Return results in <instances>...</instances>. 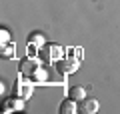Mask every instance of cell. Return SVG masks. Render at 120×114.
Masks as SVG:
<instances>
[{"label":"cell","instance_id":"obj_1","mask_svg":"<svg viewBox=\"0 0 120 114\" xmlns=\"http://www.w3.org/2000/svg\"><path fill=\"white\" fill-rule=\"evenodd\" d=\"M78 64H80V60L68 56V58H60L58 62H56V68H58L60 72H64V74H72V72L78 70Z\"/></svg>","mask_w":120,"mask_h":114},{"label":"cell","instance_id":"obj_2","mask_svg":"<svg viewBox=\"0 0 120 114\" xmlns=\"http://www.w3.org/2000/svg\"><path fill=\"white\" fill-rule=\"evenodd\" d=\"M38 68H40L38 60H34V58H24V60L20 62V74L24 76V78H32V74H34Z\"/></svg>","mask_w":120,"mask_h":114},{"label":"cell","instance_id":"obj_3","mask_svg":"<svg viewBox=\"0 0 120 114\" xmlns=\"http://www.w3.org/2000/svg\"><path fill=\"white\" fill-rule=\"evenodd\" d=\"M78 112L80 114H96L98 112V100L94 98H84L78 106Z\"/></svg>","mask_w":120,"mask_h":114},{"label":"cell","instance_id":"obj_4","mask_svg":"<svg viewBox=\"0 0 120 114\" xmlns=\"http://www.w3.org/2000/svg\"><path fill=\"white\" fill-rule=\"evenodd\" d=\"M32 88H34V86H32V82H24V80H20V78H18V82H16V94L20 98H28L30 94H32Z\"/></svg>","mask_w":120,"mask_h":114},{"label":"cell","instance_id":"obj_5","mask_svg":"<svg viewBox=\"0 0 120 114\" xmlns=\"http://www.w3.org/2000/svg\"><path fill=\"white\" fill-rule=\"evenodd\" d=\"M24 98H10V100H6V104L2 106V110L4 112H10V110H22L24 108Z\"/></svg>","mask_w":120,"mask_h":114},{"label":"cell","instance_id":"obj_6","mask_svg":"<svg viewBox=\"0 0 120 114\" xmlns=\"http://www.w3.org/2000/svg\"><path fill=\"white\" fill-rule=\"evenodd\" d=\"M78 112V106H76V100L68 98L60 104V114H76Z\"/></svg>","mask_w":120,"mask_h":114},{"label":"cell","instance_id":"obj_7","mask_svg":"<svg viewBox=\"0 0 120 114\" xmlns=\"http://www.w3.org/2000/svg\"><path fill=\"white\" fill-rule=\"evenodd\" d=\"M68 98H72V100H76V102H82L86 98V92H84L82 86H72V88L68 90Z\"/></svg>","mask_w":120,"mask_h":114},{"label":"cell","instance_id":"obj_8","mask_svg":"<svg viewBox=\"0 0 120 114\" xmlns=\"http://www.w3.org/2000/svg\"><path fill=\"white\" fill-rule=\"evenodd\" d=\"M60 54H62V48L58 44L48 46V60H60Z\"/></svg>","mask_w":120,"mask_h":114},{"label":"cell","instance_id":"obj_9","mask_svg":"<svg viewBox=\"0 0 120 114\" xmlns=\"http://www.w3.org/2000/svg\"><path fill=\"white\" fill-rule=\"evenodd\" d=\"M32 78H34V80H38V82H44V80H46V72H44L42 68H38V70L32 74Z\"/></svg>","mask_w":120,"mask_h":114},{"label":"cell","instance_id":"obj_10","mask_svg":"<svg viewBox=\"0 0 120 114\" xmlns=\"http://www.w3.org/2000/svg\"><path fill=\"white\" fill-rule=\"evenodd\" d=\"M30 38H32L30 44H42V42H44V36H42V34H32Z\"/></svg>","mask_w":120,"mask_h":114},{"label":"cell","instance_id":"obj_11","mask_svg":"<svg viewBox=\"0 0 120 114\" xmlns=\"http://www.w3.org/2000/svg\"><path fill=\"white\" fill-rule=\"evenodd\" d=\"M0 36H2V46H4V44H8V40H10V34H8V30H0Z\"/></svg>","mask_w":120,"mask_h":114},{"label":"cell","instance_id":"obj_12","mask_svg":"<svg viewBox=\"0 0 120 114\" xmlns=\"http://www.w3.org/2000/svg\"><path fill=\"white\" fill-rule=\"evenodd\" d=\"M68 52H72V54H70V56H72V58L80 60V54H82V50H80V48H72V50H68Z\"/></svg>","mask_w":120,"mask_h":114},{"label":"cell","instance_id":"obj_13","mask_svg":"<svg viewBox=\"0 0 120 114\" xmlns=\"http://www.w3.org/2000/svg\"><path fill=\"white\" fill-rule=\"evenodd\" d=\"M12 52H14V46H6V50L2 48V54H4V56H8V58H10V56H14Z\"/></svg>","mask_w":120,"mask_h":114}]
</instances>
